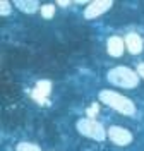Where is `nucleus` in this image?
Returning a JSON list of instances; mask_svg holds the SVG:
<instances>
[{
	"mask_svg": "<svg viewBox=\"0 0 144 151\" xmlns=\"http://www.w3.org/2000/svg\"><path fill=\"white\" fill-rule=\"evenodd\" d=\"M98 98L100 101L106 106H110L112 110L122 113V115H134L135 113V105L130 98H127L124 94L117 93V91H112V89H101L98 93Z\"/></svg>",
	"mask_w": 144,
	"mask_h": 151,
	"instance_id": "1",
	"label": "nucleus"
},
{
	"mask_svg": "<svg viewBox=\"0 0 144 151\" xmlns=\"http://www.w3.org/2000/svg\"><path fill=\"white\" fill-rule=\"evenodd\" d=\"M106 79L112 83L117 88H125V89H130V88H135L139 84V76L135 70L129 69V67L118 65L113 67L106 72Z\"/></svg>",
	"mask_w": 144,
	"mask_h": 151,
	"instance_id": "2",
	"label": "nucleus"
},
{
	"mask_svg": "<svg viewBox=\"0 0 144 151\" xmlns=\"http://www.w3.org/2000/svg\"><path fill=\"white\" fill-rule=\"evenodd\" d=\"M76 129L84 137H89L93 141H105L106 139V129L103 127V124L95 120V119H79L76 124Z\"/></svg>",
	"mask_w": 144,
	"mask_h": 151,
	"instance_id": "3",
	"label": "nucleus"
},
{
	"mask_svg": "<svg viewBox=\"0 0 144 151\" xmlns=\"http://www.w3.org/2000/svg\"><path fill=\"white\" fill-rule=\"evenodd\" d=\"M108 137L112 139V142H115L117 146H127V144H130L132 142V132L129 131V129H125V127H120V125H112L108 131Z\"/></svg>",
	"mask_w": 144,
	"mask_h": 151,
	"instance_id": "4",
	"label": "nucleus"
},
{
	"mask_svg": "<svg viewBox=\"0 0 144 151\" xmlns=\"http://www.w3.org/2000/svg\"><path fill=\"white\" fill-rule=\"evenodd\" d=\"M113 7V0H95L91 4H87L84 9V17L86 19H96L101 14H105Z\"/></svg>",
	"mask_w": 144,
	"mask_h": 151,
	"instance_id": "5",
	"label": "nucleus"
},
{
	"mask_svg": "<svg viewBox=\"0 0 144 151\" xmlns=\"http://www.w3.org/2000/svg\"><path fill=\"white\" fill-rule=\"evenodd\" d=\"M124 43H125V48L130 55H139L143 52V47H144V41H143V36L139 33H127L124 38Z\"/></svg>",
	"mask_w": 144,
	"mask_h": 151,
	"instance_id": "6",
	"label": "nucleus"
},
{
	"mask_svg": "<svg viewBox=\"0 0 144 151\" xmlns=\"http://www.w3.org/2000/svg\"><path fill=\"white\" fill-rule=\"evenodd\" d=\"M125 50V43L120 36H110L106 40V52L112 57H122Z\"/></svg>",
	"mask_w": 144,
	"mask_h": 151,
	"instance_id": "7",
	"label": "nucleus"
},
{
	"mask_svg": "<svg viewBox=\"0 0 144 151\" xmlns=\"http://www.w3.org/2000/svg\"><path fill=\"white\" fill-rule=\"evenodd\" d=\"M12 4L24 14H34L41 9L39 2H36V0H14Z\"/></svg>",
	"mask_w": 144,
	"mask_h": 151,
	"instance_id": "8",
	"label": "nucleus"
},
{
	"mask_svg": "<svg viewBox=\"0 0 144 151\" xmlns=\"http://www.w3.org/2000/svg\"><path fill=\"white\" fill-rule=\"evenodd\" d=\"M16 151H41V148H39L38 144H34V142L22 141L16 146Z\"/></svg>",
	"mask_w": 144,
	"mask_h": 151,
	"instance_id": "9",
	"label": "nucleus"
},
{
	"mask_svg": "<svg viewBox=\"0 0 144 151\" xmlns=\"http://www.w3.org/2000/svg\"><path fill=\"white\" fill-rule=\"evenodd\" d=\"M41 16L45 19H50L53 17V14H55V4H45V5H41Z\"/></svg>",
	"mask_w": 144,
	"mask_h": 151,
	"instance_id": "10",
	"label": "nucleus"
},
{
	"mask_svg": "<svg viewBox=\"0 0 144 151\" xmlns=\"http://www.w3.org/2000/svg\"><path fill=\"white\" fill-rule=\"evenodd\" d=\"M14 4L12 2H9V0H0V14L2 16H9L10 14V7H12Z\"/></svg>",
	"mask_w": 144,
	"mask_h": 151,
	"instance_id": "11",
	"label": "nucleus"
},
{
	"mask_svg": "<svg viewBox=\"0 0 144 151\" xmlns=\"http://www.w3.org/2000/svg\"><path fill=\"white\" fill-rule=\"evenodd\" d=\"M137 76H139V79H144V62H141L139 65H137Z\"/></svg>",
	"mask_w": 144,
	"mask_h": 151,
	"instance_id": "12",
	"label": "nucleus"
},
{
	"mask_svg": "<svg viewBox=\"0 0 144 151\" xmlns=\"http://www.w3.org/2000/svg\"><path fill=\"white\" fill-rule=\"evenodd\" d=\"M57 5H60V7H67V5H70V2H67V0H60V2H57Z\"/></svg>",
	"mask_w": 144,
	"mask_h": 151,
	"instance_id": "13",
	"label": "nucleus"
}]
</instances>
